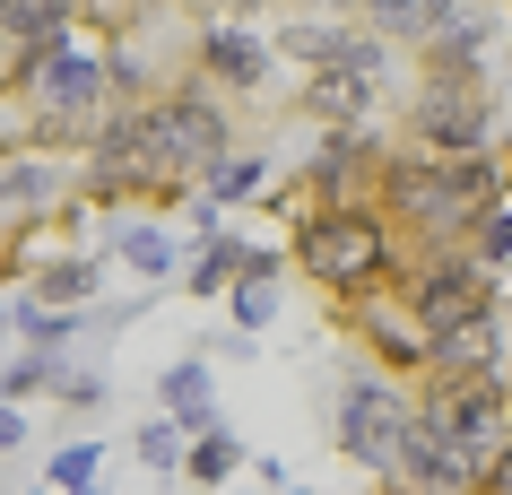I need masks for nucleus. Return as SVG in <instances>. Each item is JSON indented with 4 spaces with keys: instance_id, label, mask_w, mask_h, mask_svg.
I'll list each match as a JSON object with an SVG mask.
<instances>
[{
    "instance_id": "c9c22d12",
    "label": "nucleus",
    "mask_w": 512,
    "mask_h": 495,
    "mask_svg": "<svg viewBox=\"0 0 512 495\" xmlns=\"http://www.w3.org/2000/svg\"><path fill=\"white\" fill-rule=\"evenodd\" d=\"M44 495H53V487H44Z\"/></svg>"
},
{
    "instance_id": "dca6fc26",
    "label": "nucleus",
    "mask_w": 512,
    "mask_h": 495,
    "mask_svg": "<svg viewBox=\"0 0 512 495\" xmlns=\"http://www.w3.org/2000/svg\"><path fill=\"white\" fill-rule=\"evenodd\" d=\"M27 296L61 304V313H87L105 296V252H53V261H27Z\"/></svg>"
},
{
    "instance_id": "6ab92c4d",
    "label": "nucleus",
    "mask_w": 512,
    "mask_h": 495,
    "mask_svg": "<svg viewBox=\"0 0 512 495\" xmlns=\"http://www.w3.org/2000/svg\"><path fill=\"white\" fill-rule=\"evenodd\" d=\"M113 261L139 278H174V261H183V244H174V226L157 218H131V226H113Z\"/></svg>"
},
{
    "instance_id": "f257e3e1",
    "label": "nucleus",
    "mask_w": 512,
    "mask_h": 495,
    "mask_svg": "<svg viewBox=\"0 0 512 495\" xmlns=\"http://www.w3.org/2000/svg\"><path fill=\"white\" fill-rule=\"evenodd\" d=\"M495 200H512V148H486V157H417V148L391 139L374 209L408 235V252H460Z\"/></svg>"
},
{
    "instance_id": "2eb2a0df",
    "label": "nucleus",
    "mask_w": 512,
    "mask_h": 495,
    "mask_svg": "<svg viewBox=\"0 0 512 495\" xmlns=\"http://www.w3.org/2000/svg\"><path fill=\"white\" fill-rule=\"evenodd\" d=\"M365 44V18H313V9H287L270 27V53L296 61V70H322V61H348Z\"/></svg>"
},
{
    "instance_id": "393cba45",
    "label": "nucleus",
    "mask_w": 512,
    "mask_h": 495,
    "mask_svg": "<svg viewBox=\"0 0 512 495\" xmlns=\"http://www.w3.org/2000/svg\"><path fill=\"white\" fill-rule=\"evenodd\" d=\"M469 252H478L486 270H512V200H495L478 218V235H469Z\"/></svg>"
},
{
    "instance_id": "0eeeda50",
    "label": "nucleus",
    "mask_w": 512,
    "mask_h": 495,
    "mask_svg": "<svg viewBox=\"0 0 512 495\" xmlns=\"http://www.w3.org/2000/svg\"><path fill=\"white\" fill-rule=\"evenodd\" d=\"M400 148L417 157H486L495 148V96L460 79H417L400 105Z\"/></svg>"
},
{
    "instance_id": "39448f33",
    "label": "nucleus",
    "mask_w": 512,
    "mask_h": 495,
    "mask_svg": "<svg viewBox=\"0 0 512 495\" xmlns=\"http://www.w3.org/2000/svg\"><path fill=\"white\" fill-rule=\"evenodd\" d=\"M330 322L348 330L356 348L374 357V374H391V383H426V365H434V330L417 322V304L400 296V278L391 287H365V296H339L330 304Z\"/></svg>"
},
{
    "instance_id": "aec40b11",
    "label": "nucleus",
    "mask_w": 512,
    "mask_h": 495,
    "mask_svg": "<svg viewBox=\"0 0 512 495\" xmlns=\"http://www.w3.org/2000/svg\"><path fill=\"white\" fill-rule=\"evenodd\" d=\"M0 35L9 44H61V35H79V0H0Z\"/></svg>"
},
{
    "instance_id": "7ed1b4c3",
    "label": "nucleus",
    "mask_w": 512,
    "mask_h": 495,
    "mask_svg": "<svg viewBox=\"0 0 512 495\" xmlns=\"http://www.w3.org/2000/svg\"><path fill=\"white\" fill-rule=\"evenodd\" d=\"M113 113V61L105 44H61L44 70L27 79V96H18V148H53V157H87L96 148V131H105Z\"/></svg>"
},
{
    "instance_id": "cd10ccee",
    "label": "nucleus",
    "mask_w": 512,
    "mask_h": 495,
    "mask_svg": "<svg viewBox=\"0 0 512 495\" xmlns=\"http://www.w3.org/2000/svg\"><path fill=\"white\" fill-rule=\"evenodd\" d=\"M53 400H61V409H105V374H87V365H61V374H53Z\"/></svg>"
},
{
    "instance_id": "bb28decb",
    "label": "nucleus",
    "mask_w": 512,
    "mask_h": 495,
    "mask_svg": "<svg viewBox=\"0 0 512 495\" xmlns=\"http://www.w3.org/2000/svg\"><path fill=\"white\" fill-rule=\"evenodd\" d=\"M139 461H148V469H165V478H183V426H174V417L139 426Z\"/></svg>"
},
{
    "instance_id": "c756f323",
    "label": "nucleus",
    "mask_w": 512,
    "mask_h": 495,
    "mask_svg": "<svg viewBox=\"0 0 512 495\" xmlns=\"http://www.w3.org/2000/svg\"><path fill=\"white\" fill-rule=\"evenodd\" d=\"M478 495H512V443L486 461V478H478Z\"/></svg>"
},
{
    "instance_id": "7c9ffc66",
    "label": "nucleus",
    "mask_w": 512,
    "mask_h": 495,
    "mask_svg": "<svg viewBox=\"0 0 512 495\" xmlns=\"http://www.w3.org/2000/svg\"><path fill=\"white\" fill-rule=\"evenodd\" d=\"M287 9H313V18H356V0H287Z\"/></svg>"
},
{
    "instance_id": "9b49d317",
    "label": "nucleus",
    "mask_w": 512,
    "mask_h": 495,
    "mask_svg": "<svg viewBox=\"0 0 512 495\" xmlns=\"http://www.w3.org/2000/svg\"><path fill=\"white\" fill-rule=\"evenodd\" d=\"M183 70H191L200 87H217L226 105H252V96L270 87L278 53H270V35H252L243 18H191V35H183Z\"/></svg>"
},
{
    "instance_id": "4468645a",
    "label": "nucleus",
    "mask_w": 512,
    "mask_h": 495,
    "mask_svg": "<svg viewBox=\"0 0 512 495\" xmlns=\"http://www.w3.org/2000/svg\"><path fill=\"white\" fill-rule=\"evenodd\" d=\"M469 9H495V0H356V18H365L391 53H426L434 35H452Z\"/></svg>"
},
{
    "instance_id": "6e6552de",
    "label": "nucleus",
    "mask_w": 512,
    "mask_h": 495,
    "mask_svg": "<svg viewBox=\"0 0 512 495\" xmlns=\"http://www.w3.org/2000/svg\"><path fill=\"white\" fill-rule=\"evenodd\" d=\"M79 200V157L53 148H0V244L27 252V235H61V209Z\"/></svg>"
},
{
    "instance_id": "c85d7f7f",
    "label": "nucleus",
    "mask_w": 512,
    "mask_h": 495,
    "mask_svg": "<svg viewBox=\"0 0 512 495\" xmlns=\"http://www.w3.org/2000/svg\"><path fill=\"white\" fill-rule=\"evenodd\" d=\"M27 443V400H0V452H18Z\"/></svg>"
},
{
    "instance_id": "473e14b6",
    "label": "nucleus",
    "mask_w": 512,
    "mask_h": 495,
    "mask_svg": "<svg viewBox=\"0 0 512 495\" xmlns=\"http://www.w3.org/2000/svg\"><path fill=\"white\" fill-rule=\"evenodd\" d=\"M53 495H96V487H53Z\"/></svg>"
},
{
    "instance_id": "f704fd0d",
    "label": "nucleus",
    "mask_w": 512,
    "mask_h": 495,
    "mask_svg": "<svg viewBox=\"0 0 512 495\" xmlns=\"http://www.w3.org/2000/svg\"><path fill=\"white\" fill-rule=\"evenodd\" d=\"M287 495H313V487H287Z\"/></svg>"
},
{
    "instance_id": "f3484780",
    "label": "nucleus",
    "mask_w": 512,
    "mask_h": 495,
    "mask_svg": "<svg viewBox=\"0 0 512 495\" xmlns=\"http://www.w3.org/2000/svg\"><path fill=\"white\" fill-rule=\"evenodd\" d=\"M157 400H165V417L183 426V443L209 435V426H226V417H217V391H209V365H200V357H174V365H165V374H157Z\"/></svg>"
},
{
    "instance_id": "72a5a7b5",
    "label": "nucleus",
    "mask_w": 512,
    "mask_h": 495,
    "mask_svg": "<svg viewBox=\"0 0 512 495\" xmlns=\"http://www.w3.org/2000/svg\"><path fill=\"white\" fill-rule=\"evenodd\" d=\"M0 330H9V304H0Z\"/></svg>"
},
{
    "instance_id": "412c9836",
    "label": "nucleus",
    "mask_w": 512,
    "mask_h": 495,
    "mask_svg": "<svg viewBox=\"0 0 512 495\" xmlns=\"http://www.w3.org/2000/svg\"><path fill=\"white\" fill-rule=\"evenodd\" d=\"M235 469H252V452H243L235 426H209V435L183 443V478L191 487H235Z\"/></svg>"
},
{
    "instance_id": "1a4fd4ad",
    "label": "nucleus",
    "mask_w": 512,
    "mask_h": 495,
    "mask_svg": "<svg viewBox=\"0 0 512 495\" xmlns=\"http://www.w3.org/2000/svg\"><path fill=\"white\" fill-rule=\"evenodd\" d=\"M400 296L417 304L426 330H452V322H469V313H504V270H486L469 244L460 252H408Z\"/></svg>"
},
{
    "instance_id": "b1692460",
    "label": "nucleus",
    "mask_w": 512,
    "mask_h": 495,
    "mask_svg": "<svg viewBox=\"0 0 512 495\" xmlns=\"http://www.w3.org/2000/svg\"><path fill=\"white\" fill-rule=\"evenodd\" d=\"M44 478H53V487H96V478H105V443H96V435H70L53 461H44Z\"/></svg>"
},
{
    "instance_id": "ddd939ff",
    "label": "nucleus",
    "mask_w": 512,
    "mask_h": 495,
    "mask_svg": "<svg viewBox=\"0 0 512 495\" xmlns=\"http://www.w3.org/2000/svg\"><path fill=\"white\" fill-rule=\"evenodd\" d=\"M478 374H504V313H469V322L434 330V365L417 391H452V383H478Z\"/></svg>"
},
{
    "instance_id": "5701e85b",
    "label": "nucleus",
    "mask_w": 512,
    "mask_h": 495,
    "mask_svg": "<svg viewBox=\"0 0 512 495\" xmlns=\"http://www.w3.org/2000/svg\"><path fill=\"white\" fill-rule=\"evenodd\" d=\"M53 374H61V348H18L0 365V400H35V391H53Z\"/></svg>"
},
{
    "instance_id": "423d86ee",
    "label": "nucleus",
    "mask_w": 512,
    "mask_h": 495,
    "mask_svg": "<svg viewBox=\"0 0 512 495\" xmlns=\"http://www.w3.org/2000/svg\"><path fill=\"white\" fill-rule=\"evenodd\" d=\"M382 87H391V44L365 27V44H356L348 61L304 70L296 96H287V113H296V122H313V131H365V122H374V105H382Z\"/></svg>"
},
{
    "instance_id": "f8f14e48",
    "label": "nucleus",
    "mask_w": 512,
    "mask_h": 495,
    "mask_svg": "<svg viewBox=\"0 0 512 495\" xmlns=\"http://www.w3.org/2000/svg\"><path fill=\"white\" fill-rule=\"evenodd\" d=\"M382 165H391V139L365 122V131H322V148L304 157V200H330V209H356V200L382 192Z\"/></svg>"
},
{
    "instance_id": "a211bd4d",
    "label": "nucleus",
    "mask_w": 512,
    "mask_h": 495,
    "mask_svg": "<svg viewBox=\"0 0 512 495\" xmlns=\"http://www.w3.org/2000/svg\"><path fill=\"white\" fill-rule=\"evenodd\" d=\"M261 183H270V148L235 139V148H226V157L200 174V200H217V209H243V200H261Z\"/></svg>"
},
{
    "instance_id": "a878e982",
    "label": "nucleus",
    "mask_w": 512,
    "mask_h": 495,
    "mask_svg": "<svg viewBox=\"0 0 512 495\" xmlns=\"http://www.w3.org/2000/svg\"><path fill=\"white\" fill-rule=\"evenodd\" d=\"M226 296H235V330H243V339H252V330H270V322H278V287H261V278H235Z\"/></svg>"
},
{
    "instance_id": "f03ea898",
    "label": "nucleus",
    "mask_w": 512,
    "mask_h": 495,
    "mask_svg": "<svg viewBox=\"0 0 512 495\" xmlns=\"http://www.w3.org/2000/svg\"><path fill=\"white\" fill-rule=\"evenodd\" d=\"M287 270L339 304V296H365V287H391L408 270V235L382 218L374 200H356V209L313 200L304 218H287Z\"/></svg>"
},
{
    "instance_id": "20e7f679",
    "label": "nucleus",
    "mask_w": 512,
    "mask_h": 495,
    "mask_svg": "<svg viewBox=\"0 0 512 495\" xmlns=\"http://www.w3.org/2000/svg\"><path fill=\"white\" fill-rule=\"evenodd\" d=\"M408 409H417V391H408V383H391V374H374V365H356L348 383H339V400H330V443H339L356 469H374V487H382V478H400Z\"/></svg>"
},
{
    "instance_id": "9d476101",
    "label": "nucleus",
    "mask_w": 512,
    "mask_h": 495,
    "mask_svg": "<svg viewBox=\"0 0 512 495\" xmlns=\"http://www.w3.org/2000/svg\"><path fill=\"white\" fill-rule=\"evenodd\" d=\"M417 409L443 426V443L469 461V478H486V461L512 443V383L504 374H478V383H452V391H417Z\"/></svg>"
},
{
    "instance_id": "2f4dec72",
    "label": "nucleus",
    "mask_w": 512,
    "mask_h": 495,
    "mask_svg": "<svg viewBox=\"0 0 512 495\" xmlns=\"http://www.w3.org/2000/svg\"><path fill=\"white\" fill-rule=\"evenodd\" d=\"M18 270H27V252H18V244H0V287H9Z\"/></svg>"
},
{
    "instance_id": "4be33fe9",
    "label": "nucleus",
    "mask_w": 512,
    "mask_h": 495,
    "mask_svg": "<svg viewBox=\"0 0 512 495\" xmlns=\"http://www.w3.org/2000/svg\"><path fill=\"white\" fill-rule=\"evenodd\" d=\"M235 261H243V235H200V252H191V270H183V296H226L235 287Z\"/></svg>"
}]
</instances>
